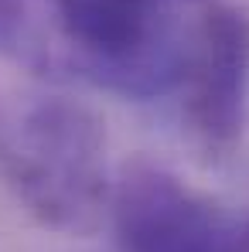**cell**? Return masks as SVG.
Segmentation results:
<instances>
[{
  "mask_svg": "<svg viewBox=\"0 0 249 252\" xmlns=\"http://www.w3.org/2000/svg\"><path fill=\"white\" fill-rule=\"evenodd\" d=\"M109 215L120 252H249V208L218 201L150 160L123 164Z\"/></svg>",
  "mask_w": 249,
  "mask_h": 252,
  "instance_id": "cell-3",
  "label": "cell"
},
{
  "mask_svg": "<svg viewBox=\"0 0 249 252\" xmlns=\"http://www.w3.org/2000/svg\"><path fill=\"white\" fill-rule=\"evenodd\" d=\"M188 0H0V55L123 99L174 92L198 31Z\"/></svg>",
  "mask_w": 249,
  "mask_h": 252,
  "instance_id": "cell-1",
  "label": "cell"
},
{
  "mask_svg": "<svg viewBox=\"0 0 249 252\" xmlns=\"http://www.w3.org/2000/svg\"><path fill=\"white\" fill-rule=\"evenodd\" d=\"M188 3H202V0H188Z\"/></svg>",
  "mask_w": 249,
  "mask_h": 252,
  "instance_id": "cell-5",
  "label": "cell"
},
{
  "mask_svg": "<svg viewBox=\"0 0 249 252\" xmlns=\"http://www.w3.org/2000/svg\"><path fill=\"white\" fill-rule=\"evenodd\" d=\"M181 120L208 157L236 150L249 113V17L208 0L181 79Z\"/></svg>",
  "mask_w": 249,
  "mask_h": 252,
  "instance_id": "cell-4",
  "label": "cell"
},
{
  "mask_svg": "<svg viewBox=\"0 0 249 252\" xmlns=\"http://www.w3.org/2000/svg\"><path fill=\"white\" fill-rule=\"evenodd\" d=\"M0 184L44 228L92 235L113 205L99 116L62 92L0 95Z\"/></svg>",
  "mask_w": 249,
  "mask_h": 252,
  "instance_id": "cell-2",
  "label": "cell"
}]
</instances>
